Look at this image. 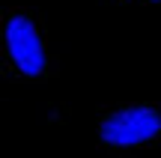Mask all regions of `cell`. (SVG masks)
I'll use <instances>...</instances> for the list:
<instances>
[{"instance_id":"obj_1","label":"cell","mask_w":161,"mask_h":158,"mask_svg":"<svg viewBox=\"0 0 161 158\" xmlns=\"http://www.w3.org/2000/svg\"><path fill=\"white\" fill-rule=\"evenodd\" d=\"M3 39V63L21 81H42L51 72V51L42 21L33 12L12 9L3 15L0 24Z\"/></svg>"},{"instance_id":"obj_2","label":"cell","mask_w":161,"mask_h":158,"mask_svg":"<svg viewBox=\"0 0 161 158\" xmlns=\"http://www.w3.org/2000/svg\"><path fill=\"white\" fill-rule=\"evenodd\" d=\"M96 134L110 152H140L161 140V107L149 101L119 105L98 119Z\"/></svg>"},{"instance_id":"obj_3","label":"cell","mask_w":161,"mask_h":158,"mask_svg":"<svg viewBox=\"0 0 161 158\" xmlns=\"http://www.w3.org/2000/svg\"><path fill=\"white\" fill-rule=\"evenodd\" d=\"M125 3H161V0H125Z\"/></svg>"}]
</instances>
